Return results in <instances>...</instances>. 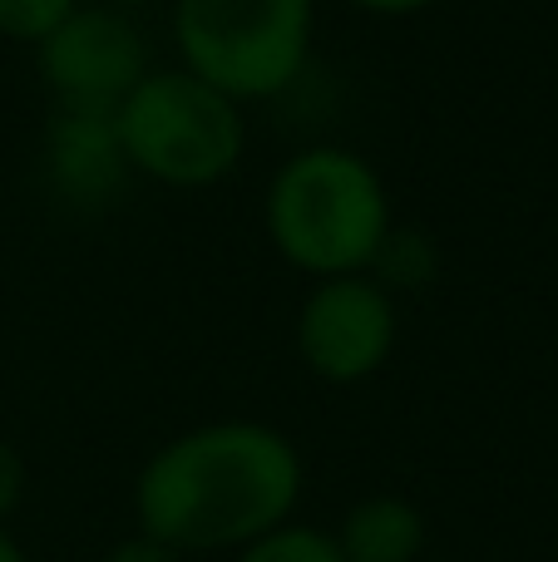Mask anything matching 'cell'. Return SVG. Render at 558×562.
Wrapping results in <instances>:
<instances>
[{
    "label": "cell",
    "mask_w": 558,
    "mask_h": 562,
    "mask_svg": "<svg viewBox=\"0 0 558 562\" xmlns=\"http://www.w3.org/2000/svg\"><path fill=\"white\" fill-rule=\"evenodd\" d=\"M99 562H183V553H174L168 543H158V538H148L144 528H134L129 538H119V543L104 548V558Z\"/></svg>",
    "instance_id": "4fadbf2b"
},
{
    "label": "cell",
    "mask_w": 558,
    "mask_h": 562,
    "mask_svg": "<svg viewBox=\"0 0 558 562\" xmlns=\"http://www.w3.org/2000/svg\"><path fill=\"white\" fill-rule=\"evenodd\" d=\"M297 360L322 385H366L401 346V296L371 272L312 281L297 306Z\"/></svg>",
    "instance_id": "5b68a950"
},
{
    "label": "cell",
    "mask_w": 558,
    "mask_h": 562,
    "mask_svg": "<svg viewBox=\"0 0 558 562\" xmlns=\"http://www.w3.org/2000/svg\"><path fill=\"white\" fill-rule=\"evenodd\" d=\"M346 5L361 10V15H371V20H411V15L435 10L440 0H346Z\"/></svg>",
    "instance_id": "5bb4252c"
},
{
    "label": "cell",
    "mask_w": 558,
    "mask_h": 562,
    "mask_svg": "<svg viewBox=\"0 0 558 562\" xmlns=\"http://www.w3.org/2000/svg\"><path fill=\"white\" fill-rule=\"evenodd\" d=\"M79 0H0V40L35 45L55 20H65Z\"/></svg>",
    "instance_id": "8fae6325"
},
{
    "label": "cell",
    "mask_w": 558,
    "mask_h": 562,
    "mask_svg": "<svg viewBox=\"0 0 558 562\" xmlns=\"http://www.w3.org/2000/svg\"><path fill=\"white\" fill-rule=\"evenodd\" d=\"M306 464L267 419H203L178 429L134 474V528L174 553H237L297 518Z\"/></svg>",
    "instance_id": "6da1fadb"
},
{
    "label": "cell",
    "mask_w": 558,
    "mask_h": 562,
    "mask_svg": "<svg viewBox=\"0 0 558 562\" xmlns=\"http://www.w3.org/2000/svg\"><path fill=\"white\" fill-rule=\"evenodd\" d=\"M435 267H440V257H435V243L421 233V227H405L395 223L391 237L381 243V252H376L371 262V277L381 281L386 291H421L425 281L435 277Z\"/></svg>",
    "instance_id": "9c48e42d"
},
{
    "label": "cell",
    "mask_w": 558,
    "mask_h": 562,
    "mask_svg": "<svg viewBox=\"0 0 558 562\" xmlns=\"http://www.w3.org/2000/svg\"><path fill=\"white\" fill-rule=\"evenodd\" d=\"M233 562H346V558H342V548H336L332 528L287 518V524L267 528L263 538L237 548Z\"/></svg>",
    "instance_id": "30bf717a"
},
{
    "label": "cell",
    "mask_w": 558,
    "mask_h": 562,
    "mask_svg": "<svg viewBox=\"0 0 558 562\" xmlns=\"http://www.w3.org/2000/svg\"><path fill=\"white\" fill-rule=\"evenodd\" d=\"M30 49H35V69L45 89L55 94V109L114 114L119 99L154 69L138 15L99 5V0H79Z\"/></svg>",
    "instance_id": "8992f818"
},
{
    "label": "cell",
    "mask_w": 558,
    "mask_h": 562,
    "mask_svg": "<svg viewBox=\"0 0 558 562\" xmlns=\"http://www.w3.org/2000/svg\"><path fill=\"white\" fill-rule=\"evenodd\" d=\"M346 562H421L431 558V524L425 508L405 494H366L346 504L332 528Z\"/></svg>",
    "instance_id": "ba28073f"
},
{
    "label": "cell",
    "mask_w": 558,
    "mask_h": 562,
    "mask_svg": "<svg viewBox=\"0 0 558 562\" xmlns=\"http://www.w3.org/2000/svg\"><path fill=\"white\" fill-rule=\"evenodd\" d=\"M395 227L381 168L346 144H306L263 188L267 247L306 281L371 272Z\"/></svg>",
    "instance_id": "7a4b0ae2"
},
{
    "label": "cell",
    "mask_w": 558,
    "mask_h": 562,
    "mask_svg": "<svg viewBox=\"0 0 558 562\" xmlns=\"http://www.w3.org/2000/svg\"><path fill=\"white\" fill-rule=\"evenodd\" d=\"M45 173L59 198L69 203H109L114 188L124 183L129 164L114 134V114L99 109H55L45 128Z\"/></svg>",
    "instance_id": "52a82bcc"
},
{
    "label": "cell",
    "mask_w": 558,
    "mask_h": 562,
    "mask_svg": "<svg viewBox=\"0 0 558 562\" xmlns=\"http://www.w3.org/2000/svg\"><path fill=\"white\" fill-rule=\"evenodd\" d=\"M25 484H30V469L20 459V449L0 435V524L15 518V508L25 504Z\"/></svg>",
    "instance_id": "7c38bea8"
},
{
    "label": "cell",
    "mask_w": 558,
    "mask_h": 562,
    "mask_svg": "<svg viewBox=\"0 0 558 562\" xmlns=\"http://www.w3.org/2000/svg\"><path fill=\"white\" fill-rule=\"evenodd\" d=\"M247 109L193 69L154 65L114 109V134L134 178L174 193L217 188L247 154Z\"/></svg>",
    "instance_id": "3957f363"
},
{
    "label": "cell",
    "mask_w": 558,
    "mask_h": 562,
    "mask_svg": "<svg viewBox=\"0 0 558 562\" xmlns=\"http://www.w3.org/2000/svg\"><path fill=\"white\" fill-rule=\"evenodd\" d=\"M0 562H35V558L25 553V543L10 533V524H0Z\"/></svg>",
    "instance_id": "9a60e30c"
},
{
    "label": "cell",
    "mask_w": 558,
    "mask_h": 562,
    "mask_svg": "<svg viewBox=\"0 0 558 562\" xmlns=\"http://www.w3.org/2000/svg\"><path fill=\"white\" fill-rule=\"evenodd\" d=\"M178 65L237 104L287 94L312 65L316 0H168Z\"/></svg>",
    "instance_id": "277c9868"
},
{
    "label": "cell",
    "mask_w": 558,
    "mask_h": 562,
    "mask_svg": "<svg viewBox=\"0 0 558 562\" xmlns=\"http://www.w3.org/2000/svg\"><path fill=\"white\" fill-rule=\"evenodd\" d=\"M421 562H450V558H421Z\"/></svg>",
    "instance_id": "e0dca14e"
},
{
    "label": "cell",
    "mask_w": 558,
    "mask_h": 562,
    "mask_svg": "<svg viewBox=\"0 0 558 562\" xmlns=\"http://www.w3.org/2000/svg\"><path fill=\"white\" fill-rule=\"evenodd\" d=\"M99 5H114V10H129V15H138V10H154V5H168V0H99Z\"/></svg>",
    "instance_id": "2e32d148"
}]
</instances>
